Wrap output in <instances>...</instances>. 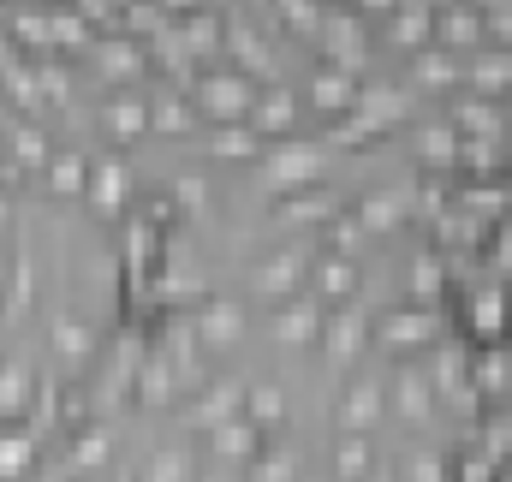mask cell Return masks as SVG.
Listing matches in <instances>:
<instances>
[{
    "label": "cell",
    "mask_w": 512,
    "mask_h": 482,
    "mask_svg": "<svg viewBox=\"0 0 512 482\" xmlns=\"http://www.w3.org/2000/svg\"><path fill=\"white\" fill-rule=\"evenodd\" d=\"M256 90H262V84H251L239 66H215V72H203V84H197V108L215 125H245L251 120Z\"/></svg>",
    "instance_id": "1"
},
{
    "label": "cell",
    "mask_w": 512,
    "mask_h": 482,
    "mask_svg": "<svg viewBox=\"0 0 512 482\" xmlns=\"http://www.w3.org/2000/svg\"><path fill=\"white\" fill-rule=\"evenodd\" d=\"M262 161V185L268 191H310L316 179H322V167H328V155L316 149V143H280L274 155H256Z\"/></svg>",
    "instance_id": "2"
},
{
    "label": "cell",
    "mask_w": 512,
    "mask_h": 482,
    "mask_svg": "<svg viewBox=\"0 0 512 482\" xmlns=\"http://www.w3.org/2000/svg\"><path fill=\"white\" fill-rule=\"evenodd\" d=\"M376 340L387 352H417V346H435L441 340V316L429 304H399L376 322Z\"/></svg>",
    "instance_id": "3"
},
{
    "label": "cell",
    "mask_w": 512,
    "mask_h": 482,
    "mask_svg": "<svg viewBox=\"0 0 512 482\" xmlns=\"http://www.w3.org/2000/svg\"><path fill=\"white\" fill-rule=\"evenodd\" d=\"M322 48H328V60L340 66V72H352L358 78V66L370 60V42H364V24H358V12H322Z\"/></svg>",
    "instance_id": "4"
},
{
    "label": "cell",
    "mask_w": 512,
    "mask_h": 482,
    "mask_svg": "<svg viewBox=\"0 0 512 482\" xmlns=\"http://www.w3.org/2000/svg\"><path fill=\"white\" fill-rule=\"evenodd\" d=\"M304 274H310V256H304V250H274L268 262H256L251 268V292L256 298H268V304H286V298L298 292Z\"/></svg>",
    "instance_id": "5"
},
{
    "label": "cell",
    "mask_w": 512,
    "mask_h": 482,
    "mask_svg": "<svg viewBox=\"0 0 512 482\" xmlns=\"http://www.w3.org/2000/svg\"><path fill=\"white\" fill-rule=\"evenodd\" d=\"M483 6H435V48L447 54H483Z\"/></svg>",
    "instance_id": "6"
},
{
    "label": "cell",
    "mask_w": 512,
    "mask_h": 482,
    "mask_svg": "<svg viewBox=\"0 0 512 482\" xmlns=\"http://www.w3.org/2000/svg\"><path fill=\"white\" fill-rule=\"evenodd\" d=\"M322 316H328V310H322L316 298L280 304L274 322H268V328H274V346H316V340H322Z\"/></svg>",
    "instance_id": "7"
},
{
    "label": "cell",
    "mask_w": 512,
    "mask_h": 482,
    "mask_svg": "<svg viewBox=\"0 0 512 482\" xmlns=\"http://www.w3.org/2000/svg\"><path fill=\"white\" fill-rule=\"evenodd\" d=\"M245 125H251L256 137H292V125H298V102H292V90H286V84H262Z\"/></svg>",
    "instance_id": "8"
},
{
    "label": "cell",
    "mask_w": 512,
    "mask_h": 482,
    "mask_svg": "<svg viewBox=\"0 0 512 482\" xmlns=\"http://www.w3.org/2000/svg\"><path fill=\"white\" fill-rule=\"evenodd\" d=\"M322 340H328V352L340 363H352L364 352V340H370V322H364V310L358 304H340V310H328L322 316Z\"/></svg>",
    "instance_id": "9"
},
{
    "label": "cell",
    "mask_w": 512,
    "mask_h": 482,
    "mask_svg": "<svg viewBox=\"0 0 512 482\" xmlns=\"http://www.w3.org/2000/svg\"><path fill=\"white\" fill-rule=\"evenodd\" d=\"M465 322H471V334L483 340V346H501L507 340V322H512V304L501 286H489V292H477L471 304H465Z\"/></svg>",
    "instance_id": "10"
},
{
    "label": "cell",
    "mask_w": 512,
    "mask_h": 482,
    "mask_svg": "<svg viewBox=\"0 0 512 482\" xmlns=\"http://www.w3.org/2000/svg\"><path fill=\"white\" fill-rule=\"evenodd\" d=\"M387 36H393V48H405V54L435 48V6H393V12H387Z\"/></svg>",
    "instance_id": "11"
},
{
    "label": "cell",
    "mask_w": 512,
    "mask_h": 482,
    "mask_svg": "<svg viewBox=\"0 0 512 482\" xmlns=\"http://www.w3.org/2000/svg\"><path fill=\"white\" fill-rule=\"evenodd\" d=\"M387 411V393L376 381H358V387H346V399H340V429L346 435H370L376 423H382Z\"/></svg>",
    "instance_id": "12"
},
{
    "label": "cell",
    "mask_w": 512,
    "mask_h": 482,
    "mask_svg": "<svg viewBox=\"0 0 512 482\" xmlns=\"http://www.w3.org/2000/svg\"><path fill=\"white\" fill-rule=\"evenodd\" d=\"M197 340L203 346H239L245 340V310L233 298H209L203 316H197Z\"/></svg>",
    "instance_id": "13"
},
{
    "label": "cell",
    "mask_w": 512,
    "mask_h": 482,
    "mask_svg": "<svg viewBox=\"0 0 512 482\" xmlns=\"http://www.w3.org/2000/svg\"><path fill=\"white\" fill-rule=\"evenodd\" d=\"M221 48H233V54L245 60L239 72H245L251 84H256V78H262V84H280V78H274V48L256 36L251 24H227V42H221Z\"/></svg>",
    "instance_id": "14"
},
{
    "label": "cell",
    "mask_w": 512,
    "mask_h": 482,
    "mask_svg": "<svg viewBox=\"0 0 512 482\" xmlns=\"http://www.w3.org/2000/svg\"><path fill=\"white\" fill-rule=\"evenodd\" d=\"M358 90H364V84H358L352 72H340V66H322V72L310 78V102H316L322 114H340V120L352 114V102H358Z\"/></svg>",
    "instance_id": "15"
},
{
    "label": "cell",
    "mask_w": 512,
    "mask_h": 482,
    "mask_svg": "<svg viewBox=\"0 0 512 482\" xmlns=\"http://www.w3.org/2000/svg\"><path fill=\"white\" fill-rule=\"evenodd\" d=\"M465 84L477 90V96H489V102H501L512 90V54L507 48H489V54H477V60H465Z\"/></svg>",
    "instance_id": "16"
},
{
    "label": "cell",
    "mask_w": 512,
    "mask_h": 482,
    "mask_svg": "<svg viewBox=\"0 0 512 482\" xmlns=\"http://www.w3.org/2000/svg\"><path fill=\"white\" fill-rule=\"evenodd\" d=\"M393 405H399L405 423H429V417H435V381H429L423 369H399V381H393Z\"/></svg>",
    "instance_id": "17"
},
{
    "label": "cell",
    "mask_w": 512,
    "mask_h": 482,
    "mask_svg": "<svg viewBox=\"0 0 512 482\" xmlns=\"http://www.w3.org/2000/svg\"><path fill=\"white\" fill-rule=\"evenodd\" d=\"M411 78L423 90H453V84H465V60L447 48H423V54H411Z\"/></svg>",
    "instance_id": "18"
},
{
    "label": "cell",
    "mask_w": 512,
    "mask_h": 482,
    "mask_svg": "<svg viewBox=\"0 0 512 482\" xmlns=\"http://www.w3.org/2000/svg\"><path fill=\"white\" fill-rule=\"evenodd\" d=\"M447 125H453L459 137H495L507 120H501V102H489V96H465V102L447 114Z\"/></svg>",
    "instance_id": "19"
},
{
    "label": "cell",
    "mask_w": 512,
    "mask_h": 482,
    "mask_svg": "<svg viewBox=\"0 0 512 482\" xmlns=\"http://www.w3.org/2000/svg\"><path fill=\"white\" fill-rule=\"evenodd\" d=\"M358 286H364V280H358V262H352V256H322V262H316V292H322V298L352 304Z\"/></svg>",
    "instance_id": "20"
},
{
    "label": "cell",
    "mask_w": 512,
    "mask_h": 482,
    "mask_svg": "<svg viewBox=\"0 0 512 482\" xmlns=\"http://www.w3.org/2000/svg\"><path fill=\"white\" fill-rule=\"evenodd\" d=\"M209 435H215L209 447H215L221 459H245V465H251L256 453L268 447V441H262V429H256L251 417H233V423H221V429H209Z\"/></svg>",
    "instance_id": "21"
},
{
    "label": "cell",
    "mask_w": 512,
    "mask_h": 482,
    "mask_svg": "<svg viewBox=\"0 0 512 482\" xmlns=\"http://www.w3.org/2000/svg\"><path fill=\"white\" fill-rule=\"evenodd\" d=\"M185 54H203V60H221V42H227V24L215 12H185V30H179Z\"/></svg>",
    "instance_id": "22"
},
{
    "label": "cell",
    "mask_w": 512,
    "mask_h": 482,
    "mask_svg": "<svg viewBox=\"0 0 512 482\" xmlns=\"http://www.w3.org/2000/svg\"><path fill=\"white\" fill-rule=\"evenodd\" d=\"M233 417H245V387H239V381L209 387V399L197 405V423H203V429H221V423H233Z\"/></svg>",
    "instance_id": "23"
},
{
    "label": "cell",
    "mask_w": 512,
    "mask_h": 482,
    "mask_svg": "<svg viewBox=\"0 0 512 482\" xmlns=\"http://www.w3.org/2000/svg\"><path fill=\"white\" fill-rule=\"evenodd\" d=\"M245 417H251L262 435H268V429H280V423H286V393H280L274 381H262V387H245Z\"/></svg>",
    "instance_id": "24"
},
{
    "label": "cell",
    "mask_w": 512,
    "mask_h": 482,
    "mask_svg": "<svg viewBox=\"0 0 512 482\" xmlns=\"http://www.w3.org/2000/svg\"><path fill=\"white\" fill-rule=\"evenodd\" d=\"M399 221H405V203H399L393 191H370V197L358 203V227H364V233H393Z\"/></svg>",
    "instance_id": "25"
},
{
    "label": "cell",
    "mask_w": 512,
    "mask_h": 482,
    "mask_svg": "<svg viewBox=\"0 0 512 482\" xmlns=\"http://www.w3.org/2000/svg\"><path fill=\"white\" fill-rule=\"evenodd\" d=\"M370 465H376V447H370L364 435L334 441V471H340V482H364L370 477Z\"/></svg>",
    "instance_id": "26"
},
{
    "label": "cell",
    "mask_w": 512,
    "mask_h": 482,
    "mask_svg": "<svg viewBox=\"0 0 512 482\" xmlns=\"http://www.w3.org/2000/svg\"><path fill=\"white\" fill-rule=\"evenodd\" d=\"M417 149H423V161H429V167H459V131H453L447 120H441V125H423Z\"/></svg>",
    "instance_id": "27"
},
{
    "label": "cell",
    "mask_w": 512,
    "mask_h": 482,
    "mask_svg": "<svg viewBox=\"0 0 512 482\" xmlns=\"http://www.w3.org/2000/svg\"><path fill=\"white\" fill-rule=\"evenodd\" d=\"M209 149H215L221 161H256V155H262V137H256L251 125H221Z\"/></svg>",
    "instance_id": "28"
},
{
    "label": "cell",
    "mask_w": 512,
    "mask_h": 482,
    "mask_svg": "<svg viewBox=\"0 0 512 482\" xmlns=\"http://www.w3.org/2000/svg\"><path fill=\"white\" fill-rule=\"evenodd\" d=\"M441 286H447V268H441V256H435V250H423V256L411 262V298H417V304H429V298H441Z\"/></svg>",
    "instance_id": "29"
},
{
    "label": "cell",
    "mask_w": 512,
    "mask_h": 482,
    "mask_svg": "<svg viewBox=\"0 0 512 482\" xmlns=\"http://www.w3.org/2000/svg\"><path fill=\"white\" fill-rule=\"evenodd\" d=\"M274 18L298 36H316L322 30V0H274Z\"/></svg>",
    "instance_id": "30"
},
{
    "label": "cell",
    "mask_w": 512,
    "mask_h": 482,
    "mask_svg": "<svg viewBox=\"0 0 512 482\" xmlns=\"http://www.w3.org/2000/svg\"><path fill=\"white\" fill-rule=\"evenodd\" d=\"M292 471H298V453H292V447H262L251 459L256 482H292Z\"/></svg>",
    "instance_id": "31"
},
{
    "label": "cell",
    "mask_w": 512,
    "mask_h": 482,
    "mask_svg": "<svg viewBox=\"0 0 512 482\" xmlns=\"http://www.w3.org/2000/svg\"><path fill=\"white\" fill-rule=\"evenodd\" d=\"M328 215H334V203H328L316 185H310V191H292L286 209H280V221H328Z\"/></svg>",
    "instance_id": "32"
},
{
    "label": "cell",
    "mask_w": 512,
    "mask_h": 482,
    "mask_svg": "<svg viewBox=\"0 0 512 482\" xmlns=\"http://www.w3.org/2000/svg\"><path fill=\"white\" fill-rule=\"evenodd\" d=\"M507 381H512V363L501 346H483V358H477V387L483 393H507Z\"/></svg>",
    "instance_id": "33"
},
{
    "label": "cell",
    "mask_w": 512,
    "mask_h": 482,
    "mask_svg": "<svg viewBox=\"0 0 512 482\" xmlns=\"http://www.w3.org/2000/svg\"><path fill=\"white\" fill-rule=\"evenodd\" d=\"M364 239H370V233L358 227V215H346V221H340V215H328V244H334V256H358Z\"/></svg>",
    "instance_id": "34"
},
{
    "label": "cell",
    "mask_w": 512,
    "mask_h": 482,
    "mask_svg": "<svg viewBox=\"0 0 512 482\" xmlns=\"http://www.w3.org/2000/svg\"><path fill=\"white\" fill-rule=\"evenodd\" d=\"M114 131H120V137H137V131H149V108H143L137 96L114 102Z\"/></svg>",
    "instance_id": "35"
},
{
    "label": "cell",
    "mask_w": 512,
    "mask_h": 482,
    "mask_svg": "<svg viewBox=\"0 0 512 482\" xmlns=\"http://www.w3.org/2000/svg\"><path fill=\"white\" fill-rule=\"evenodd\" d=\"M185 477H191V459H185L179 447H167V453L149 465V482H185Z\"/></svg>",
    "instance_id": "36"
},
{
    "label": "cell",
    "mask_w": 512,
    "mask_h": 482,
    "mask_svg": "<svg viewBox=\"0 0 512 482\" xmlns=\"http://www.w3.org/2000/svg\"><path fill=\"white\" fill-rule=\"evenodd\" d=\"M411 482H447V459L441 453H411Z\"/></svg>",
    "instance_id": "37"
},
{
    "label": "cell",
    "mask_w": 512,
    "mask_h": 482,
    "mask_svg": "<svg viewBox=\"0 0 512 482\" xmlns=\"http://www.w3.org/2000/svg\"><path fill=\"white\" fill-rule=\"evenodd\" d=\"M120 191H126V173H120V167L96 173V203H102V209H114V203H120Z\"/></svg>",
    "instance_id": "38"
},
{
    "label": "cell",
    "mask_w": 512,
    "mask_h": 482,
    "mask_svg": "<svg viewBox=\"0 0 512 482\" xmlns=\"http://www.w3.org/2000/svg\"><path fill=\"white\" fill-rule=\"evenodd\" d=\"M143 393L161 405V399L173 393V369H167V363H149V369H143Z\"/></svg>",
    "instance_id": "39"
},
{
    "label": "cell",
    "mask_w": 512,
    "mask_h": 482,
    "mask_svg": "<svg viewBox=\"0 0 512 482\" xmlns=\"http://www.w3.org/2000/svg\"><path fill=\"white\" fill-rule=\"evenodd\" d=\"M102 60H108V72H120V78L137 72V48H131V42H108V48H102Z\"/></svg>",
    "instance_id": "40"
},
{
    "label": "cell",
    "mask_w": 512,
    "mask_h": 482,
    "mask_svg": "<svg viewBox=\"0 0 512 482\" xmlns=\"http://www.w3.org/2000/svg\"><path fill=\"white\" fill-rule=\"evenodd\" d=\"M465 209H471V215H495V209H501V191H495V185H471V191H465Z\"/></svg>",
    "instance_id": "41"
},
{
    "label": "cell",
    "mask_w": 512,
    "mask_h": 482,
    "mask_svg": "<svg viewBox=\"0 0 512 482\" xmlns=\"http://www.w3.org/2000/svg\"><path fill=\"white\" fill-rule=\"evenodd\" d=\"M483 30H495V36L507 42V54H512V6H495V12H483Z\"/></svg>",
    "instance_id": "42"
},
{
    "label": "cell",
    "mask_w": 512,
    "mask_h": 482,
    "mask_svg": "<svg viewBox=\"0 0 512 482\" xmlns=\"http://www.w3.org/2000/svg\"><path fill=\"white\" fill-rule=\"evenodd\" d=\"M203 197H209L203 179H185V185H179V203H185V209H203Z\"/></svg>",
    "instance_id": "43"
},
{
    "label": "cell",
    "mask_w": 512,
    "mask_h": 482,
    "mask_svg": "<svg viewBox=\"0 0 512 482\" xmlns=\"http://www.w3.org/2000/svg\"><path fill=\"white\" fill-rule=\"evenodd\" d=\"M358 6H364V12H393L399 0H358Z\"/></svg>",
    "instance_id": "44"
},
{
    "label": "cell",
    "mask_w": 512,
    "mask_h": 482,
    "mask_svg": "<svg viewBox=\"0 0 512 482\" xmlns=\"http://www.w3.org/2000/svg\"><path fill=\"white\" fill-rule=\"evenodd\" d=\"M167 12H197V0H161Z\"/></svg>",
    "instance_id": "45"
},
{
    "label": "cell",
    "mask_w": 512,
    "mask_h": 482,
    "mask_svg": "<svg viewBox=\"0 0 512 482\" xmlns=\"http://www.w3.org/2000/svg\"><path fill=\"white\" fill-rule=\"evenodd\" d=\"M501 120H507V125H512V90H507V108H501Z\"/></svg>",
    "instance_id": "46"
},
{
    "label": "cell",
    "mask_w": 512,
    "mask_h": 482,
    "mask_svg": "<svg viewBox=\"0 0 512 482\" xmlns=\"http://www.w3.org/2000/svg\"><path fill=\"white\" fill-rule=\"evenodd\" d=\"M399 6H435V0H399Z\"/></svg>",
    "instance_id": "47"
}]
</instances>
